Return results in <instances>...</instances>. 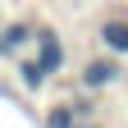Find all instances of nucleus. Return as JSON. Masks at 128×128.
<instances>
[{
    "label": "nucleus",
    "mask_w": 128,
    "mask_h": 128,
    "mask_svg": "<svg viewBox=\"0 0 128 128\" xmlns=\"http://www.w3.org/2000/svg\"><path fill=\"white\" fill-rule=\"evenodd\" d=\"M0 96H14V92H9V87H5V82H0Z\"/></svg>",
    "instance_id": "nucleus-8"
},
{
    "label": "nucleus",
    "mask_w": 128,
    "mask_h": 128,
    "mask_svg": "<svg viewBox=\"0 0 128 128\" xmlns=\"http://www.w3.org/2000/svg\"><path fill=\"white\" fill-rule=\"evenodd\" d=\"M32 37H37V23H28V18H14V23H0V60H18Z\"/></svg>",
    "instance_id": "nucleus-3"
},
{
    "label": "nucleus",
    "mask_w": 128,
    "mask_h": 128,
    "mask_svg": "<svg viewBox=\"0 0 128 128\" xmlns=\"http://www.w3.org/2000/svg\"><path fill=\"white\" fill-rule=\"evenodd\" d=\"M96 37H101V46H105V50L110 55H128V18H105L101 28H96Z\"/></svg>",
    "instance_id": "nucleus-5"
},
{
    "label": "nucleus",
    "mask_w": 128,
    "mask_h": 128,
    "mask_svg": "<svg viewBox=\"0 0 128 128\" xmlns=\"http://www.w3.org/2000/svg\"><path fill=\"white\" fill-rule=\"evenodd\" d=\"M14 78H18V87H23L28 96H37L46 82H50V73L41 69V60H37V55H18V60H14Z\"/></svg>",
    "instance_id": "nucleus-4"
},
{
    "label": "nucleus",
    "mask_w": 128,
    "mask_h": 128,
    "mask_svg": "<svg viewBox=\"0 0 128 128\" xmlns=\"http://www.w3.org/2000/svg\"><path fill=\"white\" fill-rule=\"evenodd\" d=\"M73 128H105V124H96V119H82V124H73Z\"/></svg>",
    "instance_id": "nucleus-7"
},
{
    "label": "nucleus",
    "mask_w": 128,
    "mask_h": 128,
    "mask_svg": "<svg viewBox=\"0 0 128 128\" xmlns=\"http://www.w3.org/2000/svg\"><path fill=\"white\" fill-rule=\"evenodd\" d=\"M32 50H37V60H41V69L50 73V78H60L64 69H69V50H64V37L50 28V23H37V37H32Z\"/></svg>",
    "instance_id": "nucleus-2"
},
{
    "label": "nucleus",
    "mask_w": 128,
    "mask_h": 128,
    "mask_svg": "<svg viewBox=\"0 0 128 128\" xmlns=\"http://www.w3.org/2000/svg\"><path fill=\"white\" fill-rule=\"evenodd\" d=\"M73 124H78V114H73L69 101H55L46 110V119H41V128H73Z\"/></svg>",
    "instance_id": "nucleus-6"
},
{
    "label": "nucleus",
    "mask_w": 128,
    "mask_h": 128,
    "mask_svg": "<svg viewBox=\"0 0 128 128\" xmlns=\"http://www.w3.org/2000/svg\"><path fill=\"white\" fill-rule=\"evenodd\" d=\"M124 82V64H119V55H92V60H82L78 64V92H92V96H101V92H110V87H119Z\"/></svg>",
    "instance_id": "nucleus-1"
}]
</instances>
